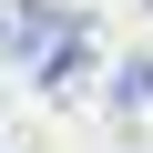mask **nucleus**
Segmentation results:
<instances>
[{"mask_svg": "<svg viewBox=\"0 0 153 153\" xmlns=\"http://www.w3.org/2000/svg\"><path fill=\"white\" fill-rule=\"evenodd\" d=\"M92 61H102L92 10H71V0H0V71H21L31 92L71 102L92 82Z\"/></svg>", "mask_w": 153, "mask_h": 153, "instance_id": "1", "label": "nucleus"}, {"mask_svg": "<svg viewBox=\"0 0 153 153\" xmlns=\"http://www.w3.org/2000/svg\"><path fill=\"white\" fill-rule=\"evenodd\" d=\"M112 112H123V133H153V61L112 71Z\"/></svg>", "mask_w": 153, "mask_h": 153, "instance_id": "2", "label": "nucleus"}, {"mask_svg": "<svg viewBox=\"0 0 153 153\" xmlns=\"http://www.w3.org/2000/svg\"><path fill=\"white\" fill-rule=\"evenodd\" d=\"M0 153H21V143H10V133H0Z\"/></svg>", "mask_w": 153, "mask_h": 153, "instance_id": "3", "label": "nucleus"}]
</instances>
